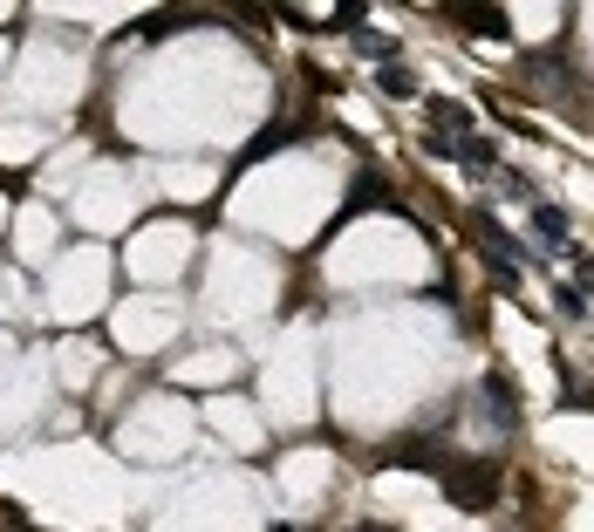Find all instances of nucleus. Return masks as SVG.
<instances>
[{
	"mask_svg": "<svg viewBox=\"0 0 594 532\" xmlns=\"http://www.w3.org/2000/svg\"><path fill=\"white\" fill-rule=\"evenodd\" d=\"M444 498L465 505V512H492V498H499V464H492V457H458V464H444Z\"/></svg>",
	"mask_w": 594,
	"mask_h": 532,
	"instance_id": "obj_1",
	"label": "nucleus"
},
{
	"mask_svg": "<svg viewBox=\"0 0 594 532\" xmlns=\"http://www.w3.org/2000/svg\"><path fill=\"white\" fill-rule=\"evenodd\" d=\"M533 232H540V239H554L560 253H567V212H554V205H533Z\"/></svg>",
	"mask_w": 594,
	"mask_h": 532,
	"instance_id": "obj_4",
	"label": "nucleus"
},
{
	"mask_svg": "<svg viewBox=\"0 0 594 532\" xmlns=\"http://www.w3.org/2000/svg\"><path fill=\"white\" fill-rule=\"evenodd\" d=\"M444 123V130H465L472 116H465V103H451V96H431V130Z\"/></svg>",
	"mask_w": 594,
	"mask_h": 532,
	"instance_id": "obj_6",
	"label": "nucleus"
},
{
	"mask_svg": "<svg viewBox=\"0 0 594 532\" xmlns=\"http://www.w3.org/2000/svg\"><path fill=\"white\" fill-rule=\"evenodd\" d=\"M554 307L567 321H588V294H581V287H554Z\"/></svg>",
	"mask_w": 594,
	"mask_h": 532,
	"instance_id": "obj_7",
	"label": "nucleus"
},
{
	"mask_svg": "<svg viewBox=\"0 0 594 532\" xmlns=\"http://www.w3.org/2000/svg\"><path fill=\"white\" fill-rule=\"evenodd\" d=\"M465 35H506V7H444Z\"/></svg>",
	"mask_w": 594,
	"mask_h": 532,
	"instance_id": "obj_2",
	"label": "nucleus"
},
{
	"mask_svg": "<svg viewBox=\"0 0 594 532\" xmlns=\"http://www.w3.org/2000/svg\"><path fill=\"white\" fill-rule=\"evenodd\" d=\"M574 273H581V294H594V260H574Z\"/></svg>",
	"mask_w": 594,
	"mask_h": 532,
	"instance_id": "obj_10",
	"label": "nucleus"
},
{
	"mask_svg": "<svg viewBox=\"0 0 594 532\" xmlns=\"http://www.w3.org/2000/svg\"><path fill=\"white\" fill-rule=\"evenodd\" d=\"M280 144H287V123H274V130H267V137H260L246 157H267V151H280Z\"/></svg>",
	"mask_w": 594,
	"mask_h": 532,
	"instance_id": "obj_8",
	"label": "nucleus"
},
{
	"mask_svg": "<svg viewBox=\"0 0 594 532\" xmlns=\"http://www.w3.org/2000/svg\"><path fill=\"white\" fill-rule=\"evenodd\" d=\"M376 89H383V96H396V103H410V96H417V76H410L403 62H390V69L376 76Z\"/></svg>",
	"mask_w": 594,
	"mask_h": 532,
	"instance_id": "obj_5",
	"label": "nucleus"
},
{
	"mask_svg": "<svg viewBox=\"0 0 594 532\" xmlns=\"http://www.w3.org/2000/svg\"><path fill=\"white\" fill-rule=\"evenodd\" d=\"M356 41H362V55H376V62H383V55H396L390 35H356Z\"/></svg>",
	"mask_w": 594,
	"mask_h": 532,
	"instance_id": "obj_9",
	"label": "nucleus"
},
{
	"mask_svg": "<svg viewBox=\"0 0 594 532\" xmlns=\"http://www.w3.org/2000/svg\"><path fill=\"white\" fill-rule=\"evenodd\" d=\"M390 464H403V471H431V478H444V451H431V444H390Z\"/></svg>",
	"mask_w": 594,
	"mask_h": 532,
	"instance_id": "obj_3",
	"label": "nucleus"
},
{
	"mask_svg": "<svg viewBox=\"0 0 594 532\" xmlns=\"http://www.w3.org/2000/svg\"><path fill=\"white\" fill-rule=\"evenodd\" d=\"M274 532H294V526H274Z\"/></svg>",
	"mask_w": 594,
	"mask_h": 532,
	"instance_id": "obj_11",
	"label": "nucleus"
}]
</instances>
